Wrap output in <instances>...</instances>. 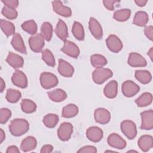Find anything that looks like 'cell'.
<instances>
[{
	"instance_id": "obj_23",
	"label": "cell",
	"mask_w": 153,
	"mask_h": 153,
	"mask_svg": "<svg viewBox=\"0 0 153 153\" xmlns=\"http://www.w3.org/2000/svg\"><path fill=\"white\" fill-rule=\"evenodd\" d=\"M37 145V141L36 139L33 136H27L25 138L21 143L20 148L23 152L31 151L36 148Z\"/></svg>"
},
{
	"instance_id": "obj_30",
	"label": "cell",
	"mask_w": 153,
	"mask_h": 153,
	"mask_svg": "<svg viewBox=\"0 0 153 153\" xmlns=\"http://www.w3.org/2000/svg\"><path fill=\"white\" fill-rule=\"evenodd\" d=\"M135 77L140 82L143 84L149 83L152 79L151 73L146 70H137L135 72Z\"/></svg>"
},
{
	"instance_id": "obj_8",
	"label": "cell",
	"mask_w": 153,
	"mask_h": 153,
	"mask_svg": "<svg viewBox=\"0 0 153 153\" xmlns=\"http://www.w3.org/2000/svg\"><path fill=\"white\" fill-rule=\"evenodd\" d=\"M94 118L96 123L106 124L110 121L111 114L106 109L99 108L94 111Z\"/></svg>"
},
{
	"instance_id": "obj_31",
	"label": "cell",
	"mask_w": 153,
	"mask_h": 153,
	"mask_svg": "<svg viewBox=\"0 0 153 153\" xmlns=\"http://www.w3.org/2000/svg\"><path fill=\"white\" fill-rule=\"evenodd\" d=\"M21 109L23 112L27 114H30L35 112L36 109V105L32 100L27 99H24L21 102Z\"/></svg>"
},
{
	"instance_id": "obj_25",
	"label": "cell",
	"mask_w": 153,
	"mask_h": 153,
	"mask_svg": "<svg viewBox=\"0 0 153 153\" xmlns=\"http://www.w3.org/2000/svg\"><path fill=\"white\" fill-rule=\"evenodd\" d=\"M49 98L53 102H60L65 100L67 97L66 92L60 88H57L47 93Z\"/></svg>"
},
{
	"instance_id": "obj_41",
	"label": "cell",
	"mask_w": 153,
	"mask_h": 153,
	"mask_svg": "<svg viewBox=\"0 0 153 153\" xmlns=\"http://www.w3.org/2000/svg\"><path fill=\"white\" fill-rule=\"evenodd\" d=\"M11 116V111L5 108H1L0 109V123L5 124L6 123Z\"/></svg>"
},
{
	"instance_id": "obj_29",
	"label": "cell",
	"mask_w": 153,
	"mask_h": 153,
	"mask_svg": "<svg viewBox=\"0 0 153 153\" xmlns=\"http://www.w3.org/2000/svg\"><path fill=\"white\" fill-rule=\"evenodd\" d=\"M0 25L1 30L7 36L15 33V26L13 23L6 20L1 19Z\"/></svg>"
},
{
	"instance_id": "obj_45",
	"label": "cell",
	"mask_w": 153,
	"mask_h": 153,
	"mask_svg": "<svg viewBox=\"0 0 153 153\" xmlns=\"http://www.w3.org/2000/svg\"><path fill=\"white\" fill-rule=\"evenodd\" d=\"M144 33L146 37L151 41L153 40V27L152 26H147L145 27Z\"/></svg>"
},
{
	"instance_id": "obj_26",
	"label": "cell",
	"mask_w": 153,
	"mask_h": 153,
	"mask_svg": "<svg viewBox=\"0 0 153 153\" xmlns=\"http://www.w3.org/2000/svg\"><path fill=\"white\" fill-rule=\"evenodd\" d=\"M149 20L148 14L143 11H137L134 17L133 23L138 26H145Z\"/></svg>"
},
{
	"instance_id": "obj_37",
	"label": "cell",
	"mask_w": 153,
	"mask_h": 153,
	"mask_svg": "<svg viewBox=\"0 0 153 153\" xmlns=\"http://www.w3.org/2000/svg\"><path fill=\"white\" fill-rule=\"evenodd\" d=\"M22 97V94L21 93L17 90L13 89V88H9L7 90L6 95H5V98L7 100L8 102L10 103H16L17 102L19 99Z\"/></svg>"
},
{
	"instance_id": "obj_11",
	"label": "cell",
	"mask_w": 153,
	"mask_h": 153,
	"mask_svg": "<svg viewBox=\"0 0 153 153\" xmlns=\"http://www.w3.org/2000/svg\"><path fill=\"white\" fill-rule=\"evenodd\" d=\"M61 51L73 58H77L79 54L78 47L74 42L68 40H66L64 42V45L61 48Z\"/></svg>"
},
{
	"instance_id": "obj_39",
	"label": "cell",
	"mask_w": 153,
	"mask_h": 153,
	"mask_svg": "<svg viewBox=\"0 0 153 153\" xmlns=\"http://www.w3.org/2000/svg\"><path fill=\"white\" fill-rule=\"evenodd\" d=\"M42 59L45 63L50 66L54 67L56 65L55 59L52 52L48 49H45L42 51Z\"/></svg>"
},
{
	"instance_id": "obj_38",
	"label": "cell",
	"mask_w": 153,
	"mask_h": 153,
	"mask_svg": "<svg viewBox=\"0 0 153 153\" xmlns=\"http://www.w3.org/2000/svg\"><path fill=\"white\" fill-rule=\"evenodd\" d=\"M21 27L25 31L29 34L35 35L38 29L37 25L36 22L33 20H29L23 22L22 24Z\"/></svg>"
},
{
	"instance_id": "obj_15",
	"label": "cell",
	"mask_w": 153,
	"mask_h": 153,
	"mask_svg": "<svg viewBox=\"0 0 153 153\" xmlns=\"http://www.w3.org/2000/svg\"><path fill=\"white\" fill-rule=\"evenodd\" d=\"M128 64L132 67H144L147 65L145 59L140 54L131 53L128 58Z\"/></svg>"
},
{
	"instance_id": "obj_2",
	"label": "cell",
	"mask_w": 153,
	"mask_h": 153,
	"mask_svg": "<svg viewBox=\"0 0 153 153\" xmlns=\"http://www.w3.org/2000/svg\"><path fill=\"white\" fill-rule=\"evenodd\" d=\"M113 73L111 70L108 68H96L92 74L93 81L97 84H102L108 79L112 77Z\"/></svg>"
},
{
	"instance_id": "obj_47",
	"label": "cell",
	"mask_w": 153,
	"mask_h": 153,
	"mask_svg": "<svg viewBox=\"0 0 153 153\" xmlns=\"http://www.w3.org/2000/svg\"><path fill=\"white\" fill-rule=\"evenodd\" d=\"M6 153H20V151L16 146L11 145L8 147Z\"/></svg>"
},
{
	"instance_id": "obj_6",
	"label": "cell",
	"mask_w": 153,
	"mask_h": 153,
	"mask_svg": "<svg viewBox=\"0 0 153 153\" xmlns=\"http://www.w3.org/2000/svg\"><path fill=\"white\" fill-rule=\"evenodd\" d=\"M121 90L124 96L127 97H131L139 92L140 87L133 81L127 80L123 83Z\"/></svg>"
},
{
	"instance_id": "obj_43",
	"label": "cell",
	"mask_w": 153,
	"mask_h": 153,
	"mask_svg": "<svg viewBox=\"0 0 153 153\" xmlns=\"http://www.w3.org/2000/svg\"><path fill=\"white\" fill-rule=\"evenodd\" d=\"M120 1H115V0H109V1H103V4L104 6L108 10L112 11L114 10V5L117 3H120Z\"/></svg>"
},
{
	"instance_id": "obj_16",
	"label": "cell",
	"mask_w": 153,
	"mask_h": 153,
	"mask_svg": "<svg viewBox=\"0 0 153 153\" xmlns=\"http://www.w3.org/2000/svg\"><path fill=\"white\" fill-rule=\"evenodd\" d=\"M53 9L57 14L65 17H69L72 16V10L67 6H65L60 1L52 2Z\"/></svg>"
},
{
	"instance_id": "obj_9",
	"label": "cell",
	"mask_w": 153,
	"mask_h": 153,
	"mask_svg": "<svg viewBox=\"0 0 153 153\" xmlns=\"http://www.w3.org/2000/svg\"><path fill=\"white\" fill-rule=\"evenodd\" d=\"M108 49L114 53H118L123 48V43L120 38L115 35H110L106 40Z\"/></svg>"
},
{
	"instance_id": "obj_22",
	"label": "cell",
	"mask_w": 153,
	"mask_h": 153,
	"mask_svg": "<svg viewBox=\"0 0 153 153\" xmlns=\"http://www.w3.org/2000/svg\"><path fill=\"white\" fill-rule=\"evenodd\" d=\"M118 93V83L115 80L109 82L104 87L103 93L105 96L109 99L116 97Z\"/></svg>"
},
{
	"instance_id": "obj_36",
	"label": "cell",
	"mask_w": 153,
	"mask_h": 153,
	"mask_svg": "<svg viewBox=\"0 0 153 153\" xmlns=\"http://www.w3.org/2000/svg\"><path fill=\"white\" fill-rule=\"evenodd\" d=\"M72 32L74 36L79 41H82L84 39V30L82 25L78 22H74L73 26H72Z\"/></svg>"
},
{
	"instance_id": "obj_18",
	"label": "cell",
	"mask_w": 153,
	"mask_h": 153,
	"mask_svg": "<svg viewBox=\"0 0 153 153\" xmlns=\"http://www.w3.org/2000/svg\"><path fill=\"white\" fill-rule=\"evenodd\" d=\"M58 71L61 75L65 77H71L74 72V69L68 62L63 59H59Z\"/></svg>"
},
{
	"instance_id": "obj_20",
	"label": "cell",
	"mask_w": 153,
	"mask_h": 153,
	"mask_svg": "<svg viewBox=\"0 0 153 153\" xmlns=\"http://www.w3.org/2000/svg\"><path fill=\"white\" fill-rule=\"evenodd\" d=\"M139 148L143 152L148 151L153 146V139L150 135H143L137 141Z\"/></svg>"
},
{
	"instance_id": "obj_12",
	"label": "cell",
	"mask_w": 153,
	"mask_h": 153,
	"mask_svg": "<svg viewBox=\"0 0 153 153\" xmlns=\"http://www.w3.org/2000/svg\"><path fill=\"white\" fill-rule=\"evenodd\" d=\"M108 143L112 148L123 149L126 146V142L120 135L117 133L111 134L107 139Z\"/></svg>"
},
{
	"instance_id": "obj_1",
	"label": "cell",
	"mask_w": 153,
	"mask_h": 153,
	"mask_svg": "<svg viewBox=\"0 0 153 153\" xmlns=\"http://www.w3.org/2000/svg\"><path fill=\"white\" fill-rule=\"evenodd\" d=\"M8 127L12 135L14 136H20L28 131L29 129V124L25 119L16 118L10 122Z\"/></svg>"
},
{
	"instance_id": "obj_32",
	"label": "cell",
	"mask_w": 153,
	"mask_h": 153,
	"mask_svg": "<svg viewBox=\"0 0 153 153\" xmlns=\"http://www.w3.org/2000/svg\"><path fill=\"white\" fill-rule=\"evenodd\" d=\"M131 15V11L130 9L125 8L115 11L113 15V18L118 22H125L127 20Z\"/></svg>"
},
{
	"instance_id": "obj_14",
	"label": "cell",
	"mask_w": 153,
	"mask_h": 153,
	"mask_svg": "<svg viewBox=\"0 0 153 153\" xmlns=\"http://www.w3.org/2000/svg\"><path fill=\"white\" fill-rule=\"evenodd\" d=\"M13 84L20 88H24L27 86V79L26 75L21 71L16 70L11 77Z\"/></svg>"
},
{
	"instance_id": "obj_27",
	"label": "cell",
	"mask_w": 153,
	"mask_h": 153,
	"mask_svg": "<svg viewBox=\"0 0 153 153\" xmlns=\"http://www.w3.org/2000/svg\"><path fill=\"white\" fill-rule=\"evenodd\" d=\"M78 113V108L75 104H68L63 107L62 111V116L64 118H72Z\"/></svg>"
},
{
	"instance_id": "obj_40",
	"label": "cell",
	"mask_w": 153,
	"mask_h": 153,
	"mask_svg": "<svg viewBox=\"0 0 153 153\" xmlns=\"http://www.w3.org/2000/svg\"><path fill=\"white\" fill-rule=\"evenodd\" d=\"M2 14L7 19L10 20H14L17 18L18 16L17 11L16 9L8 7L6 5H4L2 9Z\"/></svg>"
},
{
	"instance_id": "obj_51",
	"label": "cell",
	"mask_w": 153,
	"mask_h": 153,
	"mask_svg": "<svg viewBox=\"0 0 153 153\" xmlns=\"http://www.w3.org/2000/svg\"><path fill=\"white\" fill-rule=\"evenodd\" d=\"M147 54H148V55L149 56L151 60H152V57H153V48H152V47H151V48H150V50L148 51V52Z\"/></svg>"
},
{
	"instance_id": "obj_28",
	"label": "cell",
	"mask_w": 153,
	"mask_h": 153,
	"mask_svg": "<svg viewBox=\"0 0 153 153\" xmlns=\"http://www.w3.org/2000/svg\"><path fill=\"white\" fill-rule=\"evenodd\" d=\"M152 102V95L150 93L145 92L135 100V103L139 107H145L149 105Z\"/></svg>"
},
{
	"instance_id": "obj_46",
	"label": "cell",
	"mask_w": 153,
	"mask_h": 153,
	"mask_svg": "<svg viewBox=\"0 0 153 153\" xmlns=\"http://www.w3.org/2000/svg\"><path fill=\"white\" fill-rule=\"evenodd\" d=\"M53 150V146L52 145H45L41 148L40 152L41 153H50L52 152Z\"/></svg>"
},
{
	"instance_id": "obj_24",
	"label": "cell",
	"mask_w": 153,
	"mask_h": 153,
	"mask_svg": "<svg viewBox=\"0 0 153 153\" xmlns=\"http://www.w3.org/2000/svg\"><path fill=\"white\" fill-rule=\"evenodd\" d=\"M55 32L56 35L62 41H65L68 37V27L65 22L62 20H59L55 29Z\"/></svg>"
},
{
	"instance_id": "obj_5",
	"label": "cell",
	"mask_w": 153,
	"mask_h": 153,
	"mask_svg": "<svg viewBox=\"0 0 153 153\" xmlns=\"http://www.w3.org/2000/svg\"><path fill=\"white\" fill-rule=\"evenodd\" d=\"M29 44L33 52L39 53L42 51L44 46V39L41 33H35L29 38Z\"/></svg>"
},
{
	"instance_id": "obj_49",
	"label": "cell",
	"mask_w": 153,
	"mask_h": 153,
	"mask_svg": "<svg viewBox=\"0 0 153 153\" xmlns=\"http://www.w3.org/2000/svg\"><path fill=\"white\" fill-rule=\"evenodd\" d=\"M5 138V134L2 128L0 129V143H2Z\"/></svg>"
},
{
	"instance_id": "obj_48",
	"label": "cell",
	"mask_w": 153,
	"mask_h": 153,
	"mask_svg": "<svg viewBox=\"0 0 153 153\" xmlns=\"http://www.w3.org/2000/svg\"><path fill=\"white\" fill-rule=\"evenodd\" d=\"M148 1H145V0H136L134 1V2L139 7H143L146 5Z\"/></svg>"
},
{
	"instance_id": "obj_4",
	"label": "cell",
	"mask_w": 153,
	"mask_h": 153,
	"mask_svg": "<svg viewBox=\"0 0 153 153\" xmlns=\"http://www.w3.org/2000/svg\"><path fill=\"white\" fill-rule=\"evenodd\" d=\"M121 130L123 133L129 139H134L137 134L135 123L131 120H124L121 123Z\"/></svg>"
},
{
	"instance_id": "obj_19",
	"label": "cell",
	"mask_w": 153,
	"mask_h": 153,
	"mask_svg": "<svg viewBox=\"0 0 153 153\" xmlns=\"http://www.w3.org/2000/svg\"><path fill=\"white\" fill-rule=\"evenodd\" d=\"M6 62L13 68L18 69L23 67L24 64V60L19 54L10 52L6 59Z\"/></svg>"
},
{
	"instance_id": "obj_17",
	"label": "cell",
	"mask_w": 153,
	"mask_h": 153,
	"mask_svg": "<svg viewBox=\"0 0 153 153\" xmlns=\"http://www.w3.org/2000/svg\"><path fill=\"white\" fill-rule=\"evenodd\" d=\"M103 133L102 130L96 126L89 127L86 131V136L91 142H98L100 141L103 137Z\"/></svg>"
},
{
	"instance_id": "obj_7",
	"label": "cell",
	"mask_w": 153,
	"mask_h": 153,
	"mask_svg": "<svg viewBox=\"0 0 153 153\" xmlns=\"http://www.w3.org/2000/svg\"><path fill=\"white\" fill-rule=\"evenodd\" d=\"M73 132V126L70 123L64 122L60 124L57 130V136L62 141L68 140Z\"/></svg>"
},
{
	"instance_id": "obj_44",
	"label": "cell",
	"mask_w": 153,
	"mask_h": 153,
	"mask_svg": "<svg viewBox=\"0 0 153 153\" xmlns=\"http://www.w3.org/2000/svg\"><path fill=\"white\" fill-rule=\"evenodd\" d=\"M2 3L5 4V5L15 9L19 5V1L17 0H2Z\"/></svg>"
},
{
	"instance_id": "obj_35",
	"label": "cell",
	"mask_w": 153,
	"mask_h": 153,
	"mask_svg": "<svg viewBox=\"0 0 153 153\" xmlns=\"http://www.w3.org/2000/svg\"><path fill=\"white\" fill-rule=\"evenodd\" d=\"M59 120V117L55 114H48L45 115L42 121L44 124L48 128H53L58 123Z\"/></svg>"
},
{
	"instance_id": "obj_33",
	"label": "cell",
	"mask_w": 153,
	"mask_h": 153,
	"mask_svg": "<svg viewBox=\"0 0 153 153\" xmlns=\"http://www.w3.org/2000/svg\"><path fill=\"white\" fill-rule=\"evenodd\" d=\"M41 34L47 41L51 40L53 35V26L49 22H44L41 27Z\"/></svg>"
},
{
	"instance_id": "obj_10",
	"label": "cell",
	"mask_w": 153,
	"mask_h": 153,
	"mask_svg": "<svg viewBox=\"0 0 153 153\" xmlns=\"http://www.w3.org/2000/svg\"><path fill=\"white\" fill-rule=\"evenodd\" d=\"M142 123L140 128L142 130H151L153 128V111L152 109L145 111L140 114Z\"/></svg>"
},
{
	"instance_id": "obj_21",
	"label": "cell",
	"mask_w": 153,
	"mask_h": 153,
	"mask_svg": "<svg viewBox=\"0 0 153 153\" xmlns=\"http://www.w3.org/2000/svg\"><path fill=\"white\" fill-rule=\"evenodd\" d=\"M11 44L14 49H16L17 51L23 54H26L27 51L25 45L21 35L19 33H15L13 35Z\"/></svg>"
},
{
	"instance_id": "obj_13",
	"label": "cell",
	"mask_w": 153,
	"mask_h": 153,
	"mask_svg": "<svg viewBox=\"0 0 153 153\" xmlns=\"http://www.w3.org/2000/svg\"><path fill=\"white\" fill-rule=\"evenodd\" d=\"M88 27L91 33L97 39H101L103 36V30L99 22L94 17H90Z\"/></svg>"
},
{
	"instance_id": "obj_34",
	"label": "cell",
	"mask_w": 153,
	"mask_h": 153,
	"mask_svg": "<svg viewBox=\"0 0 153 153\" xmlns=\"http://www.w3.org/2000/svg\"><path fill=\"white\" fill-rule=\"evenodd\" d=\"M90 62L95 68H102L107 63L106 59L102 55L99 54H93L90 57Z\"/></svg>"
},
{
	"instance_id": "obj_3",
	"label": "cell",
	"mask_w": 153,
	"mask_h": 153,
	"mask_svg": "<svg viewBox=\"0 0 153 153\" xmlns=\"http://www.w3.org/2000/svg\"><path fill=\"white\" fill-rule=\"evenodd\" d=\"M40 83L41 86L45 89H50L54 87L58 84L57 76L50 72H44L40 75Z\"/></svg>"
},
{
	"instance_id": "obj_50",
	"label": "cell",
	"mask_w": 153,
	"mask_h": 153,
	"mask_svg": "<svg viewBox=\"0 0 153 153\" xmlns=\"http://www.w3.org/2000/svg\"><path fill=\"white\" fill-rule=\"evenodd\" d=\"M5 87V82H4V79L2 78H1V86H0V91H1V92H3Z\"/></svg>"
},
{
	"instance_id": "obj_42",
	"label": "cell",
	"mask_w": 153,
	"mask_h": 153,
	"mask_svg": "<svg viewBox=\"0 0 153 153\" xmlns=\"http://www.w3.org/2000/svg\"><path fill=\"white\" fill-rule=\"evenodd\" d=\"M97 152V149L95 146H85L81 148H80L78 151V152H82V153H96Z\"/></svg>"
}]
</instances>
